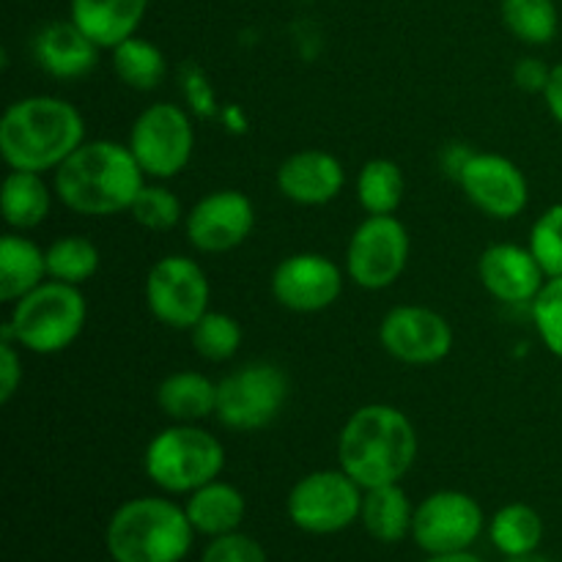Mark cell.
<instances>
[{
  "instance_id": "obj_1",
  "label": "cell",
  "mask_w": 562,
  "mask_h": 562,
  "mask_svg": "<svg viewBox=\"0 0 562 562\" xmlns=\"http://www.w3.org/2000/svg\"><path fill=\"white\" fill-rule=\"evenodd\" d=\"M146 173L126 143L86 140L53 176L55 198L82 217L130 212Z\"/></svg>"
},
{
  "instance_id": "obj_2",
  "label": "cell",
  "mask_w": 562,
  "mask_h": 562,
  "mask_svg": "<svg viewBox=\"0 0 562 562\" xmlns=\"http://www.w3.org/2000/svg\"><path fill=\"white\" fill-rule=\"evenodd\" d=\"M86 143V121L71 102L49 93L16 99L0 119V157L11 170H58Z\"/></svg>"
},
{
  "instance_id": "obj_3",
  "label": "cell",
  "mask_w": 562,
  "mask_h": 562,
  "mask_svg": "<svg viewBox=\"0 0 562 562\" xmlns=\"http://www.w3.org/2000/svg\"><path fill=\"white\" fill-rule=\"evenodd\" d=\"M417 431L390 404H366L351 412L338 437V464L362 488L401 483L417 459Z\"/></svg>"
},
{
  "instance_id": "obj_4",
  "label": "cell",
  "mask_w": 562,
  "mask_h": 562,
  "mask_svg": "<svg viewBox=\"0 0 562 562\" xmlns=\"http://www.w3.org/2000/svg\"><path fill=\"white\" fill-rule=\"evenodd\" d=\"M192 530L187 510L168 497H137L108 521L104 543L113 562H181L190 554Z\"/></svg>"
},
{
  "instance_id": "obj_5",
  "label": "cell",
  "mask_w": 562,
  "mask_h": 562,
  "mask_svg": "<svg viewBox=\"0 0 562 562\" xmlns=\"http://www.w3.org/2000/svg\"><path fill=\"white\" fill-rule=\"evenodd\" d=\"M88 322V302L80 285L44 280L42 285L11 305L3 335L31 355H60L82 335Z\"/></svg>"
},
{
  "instance_id": "obj_6",
  "label": "cell",
  "mask_w": 562,
  "mask_h": 562,
  "mask_svg": "<svg viewBox=\"0 0 562 562\" xmlns=\"http://www.w3.org/2000/svg\"><path fill=\"white\" fill-rule=\"evenodd\" d=\"M223 467V442L195 423H173L162 428L143 453L148 481L168 494H192L217 481Z\"/></svg>"
},
{
  "instance_id": "obj_7",
  "label": "cell",
  "mask_w": 562,
  "mask_h": 562,
  "mask_svg": "<svg viewBox=\"0 0 562 562\" xmlns=\"http://www.w3.org/2000/svg\"><path fill=\"white\" fill-rule=\"evenodd\" d=\"M366 488L344 470H316L291 486L285 514L291 525L311 536H335L360 519Z\"/></svg>"
},
{
  "instance_id": "obj_8",
  "label": "cell",
  "mask_w": 562,
  "mask_h": 562,
  "mask_svg": "<svg viewBox=\"0 0 562 562\" xmlns=\"http://www.w3.org/2000/svg\"><path fill=\"white\" fill-rule=\"evenodd\" d=\"M146 179H176L195 151V126L173 102L148 104L135 119L126 140Z\"/></svg>"
},
{
  "instance_id": "obj_9",
  "label": "cell",
  "mask_w": 562,
  "mask_h": 562,
  "mask_svg": "<svg viewBox=\"0 0 562 562\" xmlns=\"http://www.w3.org/2000/svg\"><path fill=\"white\" fill-rule=\"evenodd\" d=\"M289 376L274 362H247L217 382V417L231 431H261L283 412Z\"/></svg>"
},
{
  "instance_id": "obj_10",
  "label": "cell",
  "mask_w": 562,
  "mask_h": 562,
  "mask_svg": "<svg viewBox=\"0 0 562 562\" xmlns=\"http://www.w3.org/2000/svg\"><path fill=\"white\" fill-rule=\"evenodd\" d=\"M412 239L395 214H368L346 247V274L366 291H384L404 274Z\"/></svg>"
},
{
  "instance_id": "obj_11",
  "label": "cell",
  "mask_w": 562,
  "mask_h": 562,
  "mask_svg": "<svg viewBox=\"0 0 562 562\" xmlns=\"http://www.w3.org/2000/svg\"><path fill=\"white\" fill-rule=\"evenodd\" d=\"M146 307L159 324L190 333L209 311L212 289L195 258L162 256L146 274Z\"/></svg>"
},
{
  "instance_id": "obj_12",
  "label": "cell",
  "mask_w": 562,
  "mask_h": 562,
  "mask_svg": "<svg viewBox=\"0 0 562 562\" xmlns=\"http://www.w3.org/2000/svg\"><path fill=\"white\" fill-rule=\"evenodd\" d=\"M483 508L464 492H434L415 508L412 538L428 554L467 552L481 538Z\"/></svg>"
},
{
  "instance_id": "obj_13",
  "label": "cell",
  "mask_w": 562,
  "mask_h": 562,
  "mask_svg": "<svg viewBox=\"0 0 562 562\" xmlns=\"http://www.w3.org/2000/svg\"><path fill=\"white\" fill-rule=\"evenodd\" d=\"M382 349L404 366H437L453 351V327L426 305H398L379 324Z\"/></svg>"
},
{
  "instance_id": "obj_14",
  "label": "cell",
  "mask_w": 562,
  "mask_h": 562,
  "mask_svg": "<svg viewBox=\"0 0 562 562\" xmlns=\"http://www.w3.org/2000/svg\"><path fill=\"white\" fill-rule=\"evenodd\" d=\"M459 184L475 209L494 220H514L530 203V184L514 159L503 154H470L459 165Z\"/></svg>"
},
{
  "instance_id": "obj_15",
  "label": "cell",
  "mask_w": 562,
  "mask_h": 562,
  "mask_svg": "<svg viewBox=\"0 0 562 562\" xmlns=\"http://www.w3.org/2000/svg\"><path fill=\"white\" fill-rule=\"evenodd\" d=\"M256 228V206L239 190H214L203 195L184 217L187 241L198 252L220 256L245 245Z\"/></svg>"
},
{
  "instance_id": "obj_16",
  "label": "cell",
  "mask_w": 562,
  "mask_h": 562,
  "mask_svg": "<svg viewBox=\"0 0 562 562\" xmlns=\"http://www.w3.org/2000/svg\"><path fill=\"white\" fill-rule=\"evenodd\" d=\"M344 272L322 252H294L272 272V296L291 313H322L338 302Z\"/></svg>"
},
{
  "instance_id": "obj_17",
  "label": "cell",
  "mask_w": 562,
  "mask_h": 562,
  "mask_svg": "<svg viewBox=\"0 0 562 562\" xmlns=\"http://www.w3.org/2000/svg\"><path fill=\"white\" fill-rule=\"evenodd\" d=\"M477 278L483 289L505 305H532L549 280L530 247L510 241L492 245L481 252Z\"/></svg>"
},
{
  "instance_id": "obj_18",
  "label": "cell",
  "mask_w": 562,
  "mask_h": 562,
  "mask_svg": "<svg viewBox=\"0 0 562 562\" xmlns=\"http://www.w3.org/2000/svg\"><path fill=\"white\" fill-rule=\"evenodd\" d=\"M274 181L285 201L300 206H324L344 192L346 170L335 154L302 148L280 162Z\"/></svg>"
},
{
  "instance_id": "obj_19",
  "label": "cell",
  "mask_w": 562,
  "mask_h": 562,
  "mask_svg": "<svg viewBox=\"0 0 562 562\" xmlns=\"http://www.w3.org/2000/svg\"><path fill=\"white\" fill-rule=\"evenodd\" d=\"M99 49L71 20H55L33 38V58L38 69L55 80H80L97 69Z\"/></svg>"
},
{
  "instance_id": "obj_20",
  "label": "cell",
  "mask_w": 562,
  "mask_h": 562,
  "mask_svg": "<svg viewBox=\"0 0 562 562\" xmlns=\"http://www.w3.org/2000/svg\"><path fill=\"white\" fill-rule=\"evenodd\" d=\"M146 9L148 0H71L69 20L97 47L113 49L137 36Z\"/></svg>"
},
{
  "instance_id": "obj_21",
  "label": "cell",
  "mask_w": 562,
  "mask_h": 562,
  "mask_svg": "<svg viewBox=\"0 0 562 562\" xmlns=\"http://www.w3.org/2000/svg\"><path fill=\"white\" fill-rule=\"evenodd\" d=\"M187 519L198 536L220 538L236 532L245 521V494L225 481H212L187 494Z\"/></svg>"
},
{
  "instance_id": "obj_22",
  "label": "cell",
  "mask_w": 562,
  "mask_h": 562,
  "mask_svg": "<svg viewBox=\"0 0 562 562\" xmlns=\"http://www.w3.org/2000/svg\"><path fill=\"white\" fill-rule=\"evenodd\" d=\"M47 278V250L20 231L0 239V300L14 305Z\"/></svg>"
},
{
  "instance_id": "obj_23",
  "label": "cell",
  "mask_w": 562,
  "mask_h": 562,
  "mask_svg": "<svg viewBox=\"0 0 562 562\" xmlns=\"http://www.w3.org/2000/svg\"><path fill=\"white\" fill-rule=\"evenodd\" d=\"M53 195L55 190H49L44 173L9 170V176L3 179V190H0V212H3L5 225L20 234L38 228L49 217Z\"/></svg>"
},
{
  "instance_id": "obj_24",
  "label": "cell",
  "mask_w": 562,
  "mask_h": 562,
  "mask_svg": "<svg viewBox=\"0 0 562 562\" xmlns=\"http://www.w3.org/2000/svg\"><path fill=\"white\" fill-rule=\"evenodd\" d=\"M157 406L173 423L206 420L217 412V382L198 371H176L157 387Z\"/></svg>"
},
{
  "instance_id": "obj_25",
  "label": "cell",
  "mask_w": 562,
  "mask_h": 562,
  "mask_svg": "<svg viewBox=\"0 0 562 562\" xmlns=\"http://www.w3.org/2000/svg\"><path fill=\"white\" fill-rule=\"evenodd\" d=\"M360 521L368 536L376 538V541H404L406 536H412V525H415V508L409 503V494L398 483L366 488V494H362Z\"/></svg>"
},
{
  "instance_id": "obj_26",
  "label": "cell",
  "mask_w": 562,
  "mask_h": 562,
  "mask_svg": "<svg viewBox=\"0 0 562 562\" xmlns=\"http://www.w3.org/2000/svg\"><path fill=\"white\" fill-rule=\"evenodd\" d=\"M488 538L505 558L538 552L543 541V519L536 508L525 503H510L488 521Z\"/></svg>"
},
{
  "instance_id": "obj_27",
  "label": "cell",
  "mask_w": 562,
  "mask_h": 562,
  "mask_svg": "<svg viewBox=\"0 0 562 562\" xmlns=\"http://www.w3.org/2000/svg\"><path fill=\"white\" fill-rule=\"evenodd\" d=\"M404 192V170L393 159H368L357 173V201L366 214H395Z\"/></svg>"
},
{
  "instance_id": "obj_28",
  "label": "cell",
  "mask_w": 562,
  "mask_h": 562,
  "mask_svg": "<svg viewBox=\"0 0 562 562\" xmlns=\"http://www.w3.org/2000/svg\"><path fill=\"white\" fill-rule=\"evenodd\" d=\"M110 53H113L115 77L126 88H135V91H154L162 82L165 71H168L162 49L148 42V38L132 36L121 42L119 47L110 49Z\"/></svg>"
},
{
  "instance_id": "obj_29",
  "label": "cell",
  "mask_w": 562,
  "mask_h": 562,
  "mask_svg": "<svg viewBox=\"0 0 562 562\" xmlns=\"http://www.w3.org/2000/svg\"><path fill=\"white\" fill-rule=\"evenodd\" d=\"M505 27L519 42L541 47L549 44L560 31V14L554 0H503L499 3Z\"/></svg>"
},
{
  "instance_id": "obj_30",
  "label": "cell",
  "mask_w": 562,
  "mask_h": 562,
  "mask_svg": "<svg viewBox=\"0 0 562 562\" xmlns=\"http://www.w3.org/2000/svg\"><path fill=\"white\" fill-rule=\"evenodd\" d=\"M99 250L88 236L71 234L60 236L47 247V274L49 280H60L69 285H82L97 274Z\"/></svg>"
},
{
  "instance_id": "obj_31",
  "label": "cell",
  "mask_w": 562,
  "mask_h": 562,
  "mask_svg": "<svg viewBox=\"0 0 562 562\" xmlns=\"http://www.w3.org/2000/svg\"><path fill=\"white\" fill-rule=\"evenodd\" d=\"M190 340L195 355H201L203 360L228 362L241 346V324L231 313L206 311L190 329Z\"/></svg>"
},
{
  "instance_id": "obj_32",
  "label": "cell",
  "mask_w": 562,
  "mask_h": 562,
  "mask_svg": "<svg viewBox=\"0 0 562 562\" xmlns=\"http://www.w3.org/2000/svg\"><path fill=\"white\" fill-rule=\"evenodd\" d=\"M130 214L135 217V223L146 231H173L181 220L187 217L181 201L176 198L173 190H168L165 184H146L140 190V195L132 203Z\"/></svg>"
},
{
  "instance_id": "obj_33",
  "label": "cell",
  "mask_w": 562,
  "mask_h": 562,
  "mask_svg": "<svg viewBox=\"0 0 562 562\" xmlns=\"http://www.w3.org/2000/svg\"><path fill=\"white\" fill-rule=\"evenodd\" d=\"M527 247L538 258L547 278H562V203L549 206L532 223L530 245Z\"/></svg>"
},
{
  "instance_id": "obj_34",
  "label": "cell",
  "mask_w": 562,
  "mask_h": 562,
  "mask_svg": "<svg viewBox=\"0 0 562 562\" xmlns=\"http://www.w3.org/2000/svg\"><path fill=\"white\" fill-rule=\"evenodd\" d=\"M530 311L541 344L562 360V278H549L543 283L541 294L536 296Z\"/></svg>"
},
{
  "instance_id": "obj_35",
  "label": "cell",
  "mask_w": 562,
  "mask_h": 562,
  "mask_svg": "<svg viewBox=\"0 0 562 562\" xmlns=\"http://www.w3.org/2000/svg\"><path fill=\"white\" fill-rule=\"evenodd\" d=\"M201 562H269L267 552L256 538L245 532H228V536L212 538V543L203 552Z\"/></svg>"
},
{
  "instance_id": "obj_36",
  "label": "cell",
  "mask_w": 562,
  "mask_h": 562,
  "mask_svg": "<svg viewBox=\"0 0 562 562\" xmlns=\"http://www.w3.org/2000/svg\"><path fill=\"white\" fill-rule=\"evenodd\" d=\"M22 384V360L20 346L3 335L0 338V404H9Z\"/></svg>"
},
{
  "instance_id": "obj_37",
  "label": "cell",
  "mask_w": 562,
  "mask_h": 562,
  "mask_svg": "<svg viewBox=\"0 0 562 562\" xmlns=\"http://www.w3.org/2000/svg\"><path fill=\"white\" fill-rule=\"evenodd\" d=\"M549 75H552V66L543 64L541 58H521L519 64L514 66V82L516 88L527 93H541L547 91Z\"/></svg>"
},
{
  "instance_id": "obj_38",
  "label": "cell",
  "mask_w": 562,
  "mask_h": 562,
  "mask_svg": "<svg viewBox=\"0 0 562 562\" xmlns=\"http://www.w3.org/2000/svg\"><path fill=\"white\" fill-rule=\"evenodd\" d=\"M543 102H547L552 119L562 126V60L558 66H552V75H549L547 91H543Z\"/></svg>"
},
{
  "instance_id": "obj_39",
  "label": "cell",
  "mask_w": 562,
  "mask_h": 562,
  "mask_svg": "<svg viewBox=\"0 0 562 562\" xmlns=\"http://www.w3.org/2000/svg\"><path fill=\"white\" fill-rule=\"evenodd\" d=\"M426 562H483V560L470 552H453V554H431Z\"/></svg>"
},
{
  "instance_id": "obj_40",
  "label": "cell",
  "mask_w": 562,
  "mask_h": 562,
  "mask_svg": "<svg viewBox=\"0 0 562 562\" xmlns=\"http://www.w3.org/2000/svg\"><path fill=\"white\" fill-rule=\"evenodd\" d=\"M505 562H552L547 558H541V554L530 552V554H519V558H505Z\"/></svg>"
}]
</instances>
